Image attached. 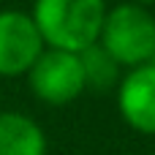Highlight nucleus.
<instances>
[{
	"mask_svg": "<svg viewBox=\"0 0 155 155\" xmlns=\"http://www.w3.org/2000/svg\"><path fill=\"white\" fill-rule=\"evenodd\" d=\"M0 155H46V136L22 112H0Z\"/></svg>",
	"mask_w": 155,
	"mask_h": 155,
	"instance_id": "6",
	"label": "nucleus"
},
{
	"mask_svg": "<svg viewBox=\"0 0 155 155\" xmlns=\"http://www.w3.org/2000/svg\"><path fill=\"white\" fill-rule=\"evenodd\" d=\"M79 60H82V71H84V84H87V87L109 90L112 84H117L120 65L114 63V57H112L98 41H95L93 46L82 49V52H79Z\"/></svg>",
	"mask_w": 155,
	"mask_h": 155,
	"instance_id": "7",
	"label": "nucleus"
},
{
	"mask_svg": "<svg viewBox=\"0 0 155 155\" xmlns=\"http://www.w3.org/2000/svg\"><path fill=\"white\" fill-rule=\"evenodd\" d=\"M44 49V38L30 14L16 8L0 11V76L27 74Z\"/></svg>",
	"mask_w": 155,
	"mask_h": 155,
	"instance_id": "4",
	"label": "nucleus"
},
{
	"mask_svg": "<svg viewBox=\"0 0 155 155\" xmlns=\"http://www.w3.org/2000/svg\"><path fill=\"white\" fill-rule=\"evenodd\" d=\"M33 22L44 38V46L82 52L98 41L106 3L104 0H35Z\"/></svg>",
	"mask_w": 155,
	"mask_h": 155,
	"instance_id": "1",
	"label": "nucleus"
},
{
	"mask_svg": "<svg viewBox=\"0 0 155 155\" xmlns=\"http://www.w3.org/2000/svg\"><path fill=\"white\" fill-rule=\"evenodd\" d=\"M98 44L114 57L117 65L136 68L155 57V16L147 5L134 0L106 8Z\"/></svg>",
	"mask_w": 155,
	"mask_h": 155,
	"instance_id": "2",
	"label": "nucleus"
},
{
	"mask_svg": "<svg viewBox=\"0 0 155 155\" xmlns=\"http://www.w3.org/2000/svg\"><path fill=\"white\" fill-rule=\"evenodd\" d=\"M117 109L134 131L155 136V63L128 68L117 84Z\"/></svg>",
	"mask_w": 155,
	"mask_h": 155,
	"instance_id": "5",
	"label": "nucleus"
},
{
	"mask_svg": "<svg viewBox=\"0 0 155 155\" xmlns=\"http://www.w3.org/2000/svg\"><path fill=\"white\" fill-rule=\"evenodd\" d=\"M27 82L33 95L49 106H65L87 90L79 52H65L52 46H46L38 54V60L30 65Z\"/></svg>",
	"mask_w": 155,
	"mask_h": 155,
	"instance_id": "3",
	"label": "nucleus"
},
{
	"mask_svg": "<svg viewBox=\"0 0 155 155\" xmlns=\"http://www.w3.org/2000/svg\"><path fill=\"white\" fill-rule=\"evenodd\" d=\"M134 3H139V5H155V0H134Z\"/></svg>",
	"mask_w": 155,
	"mask_h": 155,
	"instance_id": "8",
	"label": "nucleus"
}]
</instances>
